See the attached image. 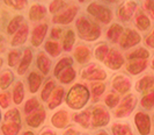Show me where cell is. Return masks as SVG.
<instances>
[{
	"label": "cell",
	"instance_id": "1",
	"mask_svg": "<svg viewBox=\"0 0 154 135\" xmlns=\"http://www.w3.org/2000/svg\"><path fill=\"white\" fill-rule=\"evenodd\" d=\"M89 91L86 85L82 84H74L69 88L67 97H66V104L72 110H81L85 107L86 104L89 100Z\"/></svg>",
	"mask_w": 154,
	"mask_h": 135
},
{
	"label": "cell",
	"instance_id": "2",
	"mask_svg": "<svg viewBox=\"0 0 154 135\" xmlns=\"http://www.w3.org/2000/svg\"><path fill=\"white\" fill-rule=\"evenodd\" d=\"M21 128V115L19 110L12 108L6 112L1 125V133L4 135H17Z\"/></svg>",
	"mask_w": 154,
	"mask_h": 135
},
{
	"label": "cell",
	"instance_id": "3",
	"mask_svg": "<svg viewBox=\"0 0 154 135\" xmlns=\"http://www.w3.org/2000/svg\"><path fill=\"white\" fill-rule=\"evenodd\" d=\"M77 29L81 39L86 41H95L100 37L101 28L96 24L89 21L87 18H79L77 21Z\"/></svg>",
	"mask_w": 154,
	"mask_h": 135
},
{
	"label": "cell",
	"instance_id": "4",
	"mask_svg": "<svg viewBox=\"0 0 154 135\" xmlns=\"http://www.w3.org/2000/svg\"><path fill=\"white\" fill-rule=\"evenodd\" d=\"M110 121V113L102 105H97L92 110V127L99 128L107 126Z\"/></svg>",
	"mask_w": 154,
	"mask_h": 135
},
{
	"label": "cell",
	"instance_id": "5",
	"mask_svg": "<svg viewBox=\"0 0 154 135\" xmlns=\"http://www.w3.org/2000/svg\"><path fill=\"white\" fill-rule=\"evenodd\" d=\"M87 12H88V14H91L94 18H96L102 24H109L111 18H112L111 11L109 8L97 4V2H92L87 7Z\"/></svg>",
	"mask_w": 154,
	"mask_h": 135
},
{
	"label": "cell",
	"instance_id": "6",
	"mask_svg": "<svg viewBox=\"0 0 154 135\" xmlns=\"http://www.w3.org/2000/svg\"><path fill=\"white\" fill-rule=\"evenodd\" d=\"M81 78L89 82H101L107 78V73L97 64L92 63L81 71Z\"/></svg>",
	"mask_w": 154,
	"mask_h": 135
},
{
	"label": "cell",
	"instance_id": "7",
	"mask_svg": "<svg viewBox=\"0 0 154 135\" xmlns=\"http://www.w3.org/2000/svg\"><path fill=\"white\" fill-rule=\"evenodd\" d=\"M137 105V98L134 95H129L124 98L123 100L121 101L118 108L116 110V117L117 118H125L128 115H130L132 111L134 110Z\"/></svg>",
	"mask_w": 154,
	"mask_h": 135
},
{
	"label": "cell",
	"instance_id": "8",
	"mask_svg": "<svg viewBox=\"0 0 154 135\" xmlns=\"http://www.w3.org/2000/svg\"><path fill=\"white\" fill-rule=\"evenodd\" d=\"M134 124L140 135H148L151 133V119L148 114L138 112L134 115Z\"/></svg>",
	"mask_w": 154,
	"mask_h": 135
},
{
	"label": "cell",
	"instance_id": "9",
	"mask_svg": "<svg viewBox=\"0 0 154 135\" xmlns=\"http://www.w3.org/2000/svg\"><path fill=\"white\" fill-rule=\"evenodd\" d=\"M140 40H141V37H140V35L136 31L126 29L122 34L121 39H119V44L124 49H128V48H131L133 46H136V44H138Z\"/></svg>",
	"mask_w": 154,
	"mask_h": 135
},
{
	"label": "cell",
	"instance_id": "10",
	"mask_svg": "<svg viewBox=\"0 0 154 135\" xmlns=\"http://www.w3.org/2000/svg\"><path fill=\"white\" fill-rule=\"evenodd\" d=\"M104 63L110 69L117 70V69H119L123 65L124 58L119 51H117L116 49H110L108 55L106 57V59H104Z\"/></svg>",
	"mask_w": 154,
	"mask_h": 135
},
{
	"label": "cell",
	"instance_id": "11",
	"mask_svg": "<svg viewBox=\"0 0 154 135\" xmlns=\"http://www.w3.org/2000/svg\"><path fill=\"white\" fill-rule=\"evenodd\" d=\"M45 117H46L45 110H44L43 107H38L36 111H34L32 113H30V114L27 117L26 122H27V125H28L29 127L37 128L45 121Z\"/></svg>",
	"mask_w": 154,
	"mask_h": 135
},
{
	"label": "cell",
	"instance_id": "12",
	"mask_svg": "<svg viewBox=\"0 0 154 135\" xmlns=\"http://www.w3.org/2000/svg\"><path fill=\"white\" fill-rule=\"evenodd\" d=\"M112 88L117 93L124 95L130 91L131 88V80L124 75H117L112 79Z\"/></svg>",
	"mask_w": 154,
	"mask_h": 135
},
{
	"label": "cell",
	"instance_id": "13",
	"mask_svg": "<svg viewBox=\"0 0 154 135\" xmlns=\"http://www.w3.org/2000/svg\"><path fill=\"white\" fill-rule=\"evenodd\" d=\"M73 121L85 129L91 128L92 127V107L86 108L82 112L75 113L73 115Z\"/></svg>",
	"mask_w": 154,
	"mask_h": 135
},
{
	"label": "cell",
	"instance_id": "14",
	"mask_svg": "<svg viewBox=\"0 0 154 135\" xmlns=\"http://www.w3.org/2000/svg\"><path fill=\"white\" fill-rule=\"evenodd\" d=\"M51 124L54 128H58V129H64L65 127H67L69 124V112L64 110L56 112L51 117Z\"/></svg>",
	"mask_w": 154,
	"mask_h": 135
},
{
	"label": "cell",
	"instance_id": "15",
	"mask_svg": "<svg viewBox=\"0 0 154 135\" xmlns=\"http://www.w3.org/2000/svg\"><path fill=\"white\" fill-rule=\"evenodd\" d=\"M77 13H78V7L72 6V7H69L67 9H65L60 14L54 16L52 21H54V24H67L73 21V19L75 18Z\"/></svg>",
	"mask_w": 154,
	"mask_h": 135
},
{
	"label": "cell",
	"instance_id": "16",
	"mask_svg": "<svg viewBox=\"0 0 154 135\" xmlns=\"http://www.w3.org/2000/svg\"><path fill=\"white\" fill-rule=\"evenodd\" d=\"M137 8V4L134 1H126L122 4L119 8L117 9V15L121 20L123 21H128L131 19V16L133 15L134 11Z\"/></svg>",
	"mask_w": 154,
	"mask_h": 135
},
{
	"label": "cell",
	"instance_id": "17",
	"mask_svg": "<svg viewBox=\"0 0 154 135\" xmlns=\"http://www.w3.org/2000/svg\"><path fill=\"white\" fill-rule=\"evenodd\" d=\"M48 32V24H42L36 26L34 29H32V34H31V43L34 47H39L41 43L43 42L44 37Z\"/></svg>",
	"mask_w": 154,
	"mask_h": 135
},
{
	"label": "cell",
	"instance_id": "18",
	"mask_svg": "<svg viewBox=\"0 0 154 135\" xmlns=\"http://www.w3.org/2000/svg\"><path fill=\"white\" fill-rule=\"evenodd\" d=\"M136 90L138 92H152L154 91V78L153 76H145L136 84Z\"/></svg>",
	"mask_w": 154,
	"mask_h": 135
},
{
	"label": "cell",
	"instance_id": "19",
	"mask_svg": "<svg viewBox=\"0 0 154 135\" xmlns=\"http://www.w3.org/2000/svg\"><path fill=\"white\" fill-rule=\"evenodd\" d=\"M31 59H32V53H31L30 49H26L24 53H23V56L21 58V62L17 66V73L19 75H24L26 71L28 70V68L30 66Z\"/></svg>",
	"mask_w": 154,
	"mask_h": 135
},
{
	"label": "cell",
	"instance_id": "20",
	"mask_svg": "<svg viewBox=\"0 0 154 135\" xmlns=\"http://www.w3.org/2000/svg\"><path fill=\"white\" fill-rule=\"evenodd\" d=\"M46 14V9L43 5L34 4L29 9V19L31 21H39Z\"/></svg>",
	"mask_w": 154,
	"mask_h": 135
},
{
	"label": "cell",
	"instance_id": "21",
	"mask_svg": "<svg viewBox=\"0 0 154 135\" xmlns=\"http://www.w3.org/2000/svg\"><path fill=\"white\" fill-rule=\"evenodd\" d=\"M147 66V62L145 59H133L130 63H128L126 69L131 75H138L144 71Z\"/></svg>",
	"mask_w": 154,
	"mask_h": 135
},
{
	"label": "cell",
	"instance_id": "22",
	"mask_svg": "<svg viewBox=\"0 0 154 135\" xmlns=\"http://www.w3.org/2000/svg\"><path fill=\"white\" fill-rule=\"evenodd\" d=\"M74 57L78 61V63L85 64L89 62L91 59V50L85 46H79L74 51Z\"/></svg>",
	"mask_w": 154,
	"mask_h": 135
},
{
	"label": "cell",
	"instance_id": "23",
	"mask_svg": "<svg viewBox=\"0 0 154 135\" xmlns=\"http://www.w3.org/2000/svg\"><path fill=\"white\" fill-rule=\"evenodd\" d=\"M27 35H28V26L27 24H22L20 27V29L16 32V34L13 36L12 40V46L13 47H17L23 44L26 40H27Z\"/></svg>",
	"mask_w": 154,
	"mask_h": 135
},
{
	"label": "cell",
	"instance_id": "24",
	"mask_svg": "<svg viewBox=\"0 0 154 135\" xmlns=\"http://www.w3.org/2000/svg\"><path fill=\"white\" fill-rule=\"evenodd\" d=\"M42 77L36 71L30 72L29 77H28V85H29V92L30 93H36L38 91L39 86L42 84Z\"/></svg>",
	"mask_w": 154,
	"mask_h": 135
},
{
	"label": "cell",
	"instance_id": "25",
	"mask_svg": "<svg viewBox=\"0 0 154 135\" xmlns=\"http://www.w3.org/2000/svg\"><path fill=\"white\" fill-rule=\"evenodd\" d=\"M75 76H77L75 70H74L72 66H69V68L64 69V70L57 76V78H58V80H59L62 84H69V83H72V82L74 80Z\"/></svg>",
	"mask_w": 154,
	"mask_h": 135
},
{
	"label": "cell",
	"instance_id": "26",
	"mask_svg": "<svg viewBox=\"0 0 154 135\" xmlns=\"http://www.w3.org/2000/svg\"><path fill=\"white\" fill-rule=\"evenodd\" d=\"M63 98H64V88H57L56 91L52 92V95H51V100H49V105H48L49 108L54 110L56 107H58L63 103Z\"/></svg>",
	"mask_w": 154,
	"mask_h": 135
},
{
	"label": "cell",
	"instance_id": "27",
	"mask_svg": "<svg viewBox=\"0 0 154 135\" xmlns=\"http://www.w3.org/2000/svg\"><path fill=\"white\" fill-rule=\"evenodd\" d=\"M37 68L41 70V72L43 75H48L50 72L51 62L44 53H39L38 56H37Z\"/></svg>",
	"mask_w": 154,
	"mask_h": 135
},
{
	"label": "cell",
	"instance_id": "28",
	"mask_svg": "<svg viewBox=\"0 0 154 135\" xmlns=\"http://www.w3.org/2000/svg\"><path fill=\"white\" fill-rule=\"evenodd\" d=\"M122 34H123V27L119 26L118 24H114L108 29L107 36H108V39L111 41V42L116 43V42L119 41L121 36H122Z\"/></svg>",
	"mask_w": 154,
	"mask_h": 135
},
{
	"label": "cell",
	"instance_id": "29",
	"mask_svg": "<svg viewBox=\"0 0 154 135\" xmlns=\"http://www.w3.org/2000/svg\"><path fill=\"white\" fill-rule=\"evenodd\" d=\"M23 98H24V86H23V83L21 80L16 82L14 88H13V100L14 104L16 105H20L22 103Z\"/></svg>",
	"mask_w": 154,
	"mask_h": 135
},
{
	"label": "cell",
	"instance_id": "30",
	"mask_svg": "<svg viewBox=\"0 0 154 135\" xmlns=\"http://www.w3.org/2000/svg\"><path fill=\"white\" fill-rule=\"evenodd\" d=\"M112 135H129L131 134V127L128 124H114L111 128Z\"/></svg>",
	"mask_w": 154,
	"mask_h": 135
},
{
	"label": "cell",
	"instance_id": "31",
	"mask_svg": "<svg viewBox=\"0 0 154 135\" xmlns=\"http://www.w3.org/2000/svg\"><path fill=\"white\" fill-rule=\"evenodd\" d=\"M22 22H23V16L22 15L14 16V18L9 21V24H8L7 33L12 35V34H14L15 32H17V31L20 29V27L22 26Z\"/></svg>",
	"mask_w": 154,
	"mask_h": 135
},
{
	"label": "cell",
	"instance_id": "32",
	"mask_svg": "<svg viewBox=\"0 0 154 135\" xmlns=\"http://www.w3.org/2000/svg\"><path fill=\"white\" fill-rule=\"evenodd\" d=\"M54 88H56L54 82L52 79H49L45 83V85L43 86V90H42V93H41L42 100L49 101V98H50V95H52V91H54Z\"/></svg>",
	"mask_w": 154,
	"mask_h": 135
},
{
	"label": "cell",
	"instance_id": "33",
	"mask_svg": "<svg viewBox=\"0 0 154 135\" xmlns=\"http://www.w3.org/2000/svg\"><path fill=\"white\" fill-rule=\"evenodd\" d=\"M13 73L12 71H9V70H6V71H4L1 73V76H0V88L1 90H6L11 86V84H12V82H13Z\"/></svg>",
	"mask_w": 154,
	"mask_h": 135
},
{
	"label": "cell",
	"instance_id": "34",
	"mask_svg": "<svg viewBox=\"0 0 154 135\" xmlns=\"http://www.w3.org/2000/svg\"><path fill=\"white\" fill-rule=\"evenodd\" d=\"M136 24H137V27L140 31H146L151 26V21L144 13L139 12L137 14V18H136Z\"/></svg>",
	"mask_w": 154,
	"mask_h": 135
},
{
	"label": "cell",
	"instance_id": "35",
	"mask_svg": "<svg viewBox=\"0 0 154 135\" xmlns=\"http://www.w3.org/2000/svg\"><path fill=\"white\" fill-rule=\"evenodd\" d=\"M74 41H75V34L73 31H67L65 36H64V42H63V47H64V50L66 51H69L72 48H73V44H74Z\"/></svg>",
	"mask_w": 154,
	"mask_h": 135
},
{
	"label": "cell",
	"instance_id": "36",
	"mask_svg": "<svg viewBox=\"0 0 154 135\" xmlns=\"http://www.w3.org/2000/svg\"><path fill=\"white\" fill-rule=\"evenodd\" d=\"M72 63H73V59H72L71 57H64V58H62V59L57 63L56 68H54V76L57 77V76H58V75H59L64 69H66V68L71 66Z\"/></svg>",
	"mask_w": 154,
	"mask_h": 135
},
{
	"label": "cell",
	"instance_id": "37",
	"mask_svg": "<svg viewBox=\"0 0 154 135\" xmlns=\"http://www.w3.org/2000/svg\"><path fill=\"white\" fill-rule=\"evenodd\" d=\"M106 91V85L101 82H94L92 83V95L94 97V101H97V98L103 95Z\"/></svg>",
	"mask_w": 154,
	"mask_h": 135
},
{
	"label": "cell",
	"instance_id": "38",
	"mask_svg": "<svg viewBox=\"0 0 154 135\" xmlns=\"http://www.w3.org/2000/svg\"><path fill=\"white\" fill-rule=\"evenodd\" d=\"M148 56H149V53L147 51L146 49L139 48L137 50L128 54V58L131 59V61H133V59H146V58H148Z\"/></svg>",
	"mask_w": 154,
	"mask_h": 135
},
{
	"label": "cell",
	"instance_id": "39",
	"mask_svg": "<svg viewBox=\"0 0 154 135\" xmlns=\"http://www.w3.org/2000/svg\"><path fill=\"white\" fill-rule=\"evenodd\" d=\"M94 53H95V57L99 61H104L109 53V48L106 43H100L97 47L95 48V51Z\"/></svg>",
	"mask_w": 154,
	"mask_h": 135
},
{
	"label": "cell",
	"instance_id": "40",
	"mask_svg": "<svg viewBox=\"0 0 154 135\" xmlns=\"http://www.w3.org/2000/svg\"><path fill=\"white\" fill-rule=\"evenodd\" d=\"M45 50L48 51V54H50L51 56H56L59 55V53H60V47H59V44L57 43V42H54V41H48L45 43Z\"/></svg>",
	"mask_w": 154,
	"mask_h": 135
},
{
	"label": "cell",
	"instance_id": "41",
	"mask_svg": "<svg viewBox=\"0 0 154 135\" xmlns=\"http://www.w3.org/2000/svg\"><path fill=\"white\" fill-rule=\"evenodd\" d=\"M141 106L146 110H152L154 107V91L148 92L147 95H145L141 99Z\"/></svg>",
	"mask_w": 154,
	"mask_h": 135
},
{
	"label": "cell",
	"instance_id": "42",
	"mask_svg": "<svg viewBox=\"0 0 154 135\" xmlns=\"http://www.w3.org/2000/svg\"><path fill=\"white\" fill-rule=\"evenodd\" d=\"M38 107H39V103L38 100H37V98L32 97L29 100H27V103L24 105V113L26 114H30L34 111H36Z\"/></svg>",
	"mask_w": 154,
	"mask_h": 135
},
{
	"label": "cell",
	"instance_id": "43",
	"mask_svg": "<svg viewBox=\"0 0 154 135\" xmlns=\"http://www.w3.org/2000/svg\"><path fill=\"white\" fill-rule=\"evenodd\" d=\"M104 103H106V105L108 106L109 108H114V107H116V106L119 104V95H117V93L111 92V93H109V95L106 97Z\"/></svg>",
	"mask_w": 154,
	"mask_h": 135
},
{
	"label": "cell",
	"instance_id": "44",
	"mask_svg": "<svg viewBox=\"0 0 154 135\" xmlns=\"http://www.w3.org/2000/svg\"><path fill=\"white\" fill-rule=\"evenodd\" d=\"M4 1L6 5L15 9H23L28 2V0H4Z\"/></svg>",
	"mask_w": 154,
	"mask_h": 135
},
{
	"label": "cell",
	"instance_id": "45",
	"mask_svg": "<svg viewBox=\"0 0 154 135\" xmlns=\"http://www.w3.org/2000/svg\"><path fill=\"white\" fill-rule=\"evenodd\" d=\"M20 57H21L20 51H17V50L11 51V53L8 54V65L12 66V68L15 66L16 63H19V61H20Z\"/></svg>",
	"mask_w": 154,
	"mask_h": 135
},
{
	"label": "cell",
	"instance_id": "46",
	"mask_svg": "<svg viewBox=\"0 0 154 135\" xmlns=\"http://www.w3.org/2000/svg\"><path fill=\"white\" fill-rule=\"evenodd\" d=\"M65 7V2H64V0H54L51 4H50V6H49V11H50V13H57V12H59L60 9Z\"/></svg>",
	"mask_w": 154,
	"mask_h": 135
},
{
	"label": "cell",
	"instance_id": "47",
	"mask_svg": "<svg viewBox=\"0 0 154 135\" xmlns=\"http://www.w3.org/2000/svg\"><path fill=\"white\" fill-rule=\"evenodd\" d=\"M11 104V97H9V93H0V107L2 108H7Z\"/></svg>",
	"mask_w": 154,
	"mask_h": 135
},
{
	"label": "cell",
	"instance_id": "48",
	"mask_svg": "<svg viewBox=\"0 0 154 135\" xmlns=\"http://www.w3.org/2000/svg\"><path fill=\"white\" fill-rule=\"evenodd\" d=\"M144 7L147 12L154 18V0H145L144 2Z\"/></svg>",
	"mask_w": 154,
	"mask_h": 135
},
{
	"label": "cell",
	"instance_id": "49",
	"mask_svg": "<svg viewBox=\"0 0 154 135\" xmlns=\"http://www.w3.org/2000/svg\"><path fill=\"white\" fill-rule=\"evenodd\" d=\"M63 31L60 28H54L52 31H51V37L52 39H59L60 37V35H62Z\"/></svg>",
	"mask_w": 154,
	"mask_h": 135
},
{
	"label": "cell",
	"instance_id": "50",
	"mask_svg": "<svg viewBox=\"0 0 154 135\" xmlns=\"http://www.w3.org/2000/svg\"><path fill=\"white\" fill-rule=\"evenodd\" d=\"M146 44L148 47L154 48V29H153V32L149 34V36L146 37Z\"/></svg>",
	"mask_w": 154,
	"mask_h": 135
},
{
	"label": "cell",
	"instance_id": "51",
	"mask_svg": "<svg viewBox=\"0 0 154 135\" xmlns=\"http://www.w3.org/2000/svg\"><path fill=\"white\" fill-rule=\"evenodd\" d=\"M63 135H80V133L78 132L77 129H74L73 127H69V128H66V130L64 132Z\"/></svg>",
	"mask_w": 154,
	"mask_h": 135
},
{
	"label": "cell",
	"instance_id": "52",
	"mask_svg": "<svg viewBox=\"0 0 154 135\" xmlns=\"http://www.w3.org/2000/svg\"><path fill=\"white\" fill-rule=\"evenodd\" d=\"M39 135H57V134L54 133V130H51L50 128L45 127V129H44V130H43V132H42V133H41Z\"/></svg>",
	"mask_w": 154,
	"mask_h": 135
},
{
	"label": "cell",
	"instance_id": "53",
	"mask_svg": "<svg viewBox=\"0 0 154 135\" xmlns=\"http://www.w3.org/2000/svg\"><path fill=\"white\" fill-rule=\"evenodd\" d=\"M4 49H5V39L0 35V53L4 51Z\"/></svg>",
	"mask_w": 154,
	"mask_h": 135
},
{
	"label": "cell",
	"instance_id": "54",
	"mask_svg": "<svg viewBox=\"0 0 154 135\" xmlns=\"http://www.w3.org/2000/svg\"><path fill=\"white\" fill-rule=\"evenodd\" d=\"M22 135H35L34 134V132H31V130H26V132H23Z\"/></svg>",
	"mask_w": 154,
	"mask_h": 135
},
{
	"label": "cell",
	"instance_id": "55",
	"mask_svg": "<svg viewBox=\"0 0 154 135\" xmlns=\"http://www.w3.org/2000/svg\"><path fill=\"white\" fill-rule=\"evenodd\" d=\"M95 135H109V134L106 132V130H100V132H97Z\"/></svg>",
	"mask_w": 154,
	"mask_h": 135
},
{
	"label": "cell",
	"instance_id": "56",
	"mask_svg": "<svg viewBox=\"0 0 154 135\" xmlns=\"http://www.w3.org/2000/svg\"><path fill=\"white\" fill-rule=\"evenodd\" d=\"M104 1H108V2H117L118 0H104Z\"/></svg>",
	"mask_w": 154,
	"mask_h": 135
},
{
	"label": "cell",
	"instance_id": "57",
	"mask_svg": "<svg viewBox=\"0 0 154 135\" xmlns=\"http://www.w3.org/2000/svg\"><path fill=\"white\" fill-rule=\"evenodd\" d=\"M2 66V58H0V68Z\"/></svg>",
	"mask_w": 154,
	"mask_h": 135
},
{
	"label": "cell",
	"instance_id": "58",
	"mask_svg": "<svg viewBox=\"0 0 154 135\" xmlns=\"http://www.w3.org/2000/svg\"><path fill=\"white\" fill-rule=\"evenodd\" d=\"M152 68L154 69V58H153V62H152Z\"/></svg>",
	"mask_w": 154,
	"mask_h": 135
},
{
	"label": "cell",
	"instance_id": "59",
	"mask_svg": "<svg viewBox=\"0 0 154 135\" xmlns=\"http://www.w3.org/2000/svg\"><path fill=\"white\" fill-rule=\"evenodd\" d=\"M79 1H80V2H85L86 0H79Z\"/></svg>",
	"mask_w": 154,
	"mask_h": 135
},
{
	"label": "cell",
	"instance_id": "60",
	"mask_svg": "<svg viewBox=\"0 0 154 135\" xmlns=\"http://www.w3.org/2000/svg\"><path fill=\"white\" fill-rule=\"evenodd\" d=\"M0 120H1V113H0Z\"/></svg>",
	"mask_w": 154,
	"mask_h": 135
},
{
	"label": "cell",
	"instance_id": "61",
	"mask_svg": "<svg viewBox=\"0 0 154 135\" xmlns=\"http://www.w3.org/2000/svg\"><path fill=\"white\" fill-rule=\"evenodd\" d=\"M82 135H88V134H82Z\"/></svg>",
	"mask_w": 154,
	"mask_h": 135
},
{
	"label": "cell",
	"instance_id": "62",
	"mask_svg": "<svg viewBox=\"0 0 154 135\" xmlns=\"http://www.w3.org/2000/svg\"><path fill=\"white\" fill-rule=\"evenodd\" d=\"M129 135H133V134H132V133H131V134H129Z\"/></svg>",
	"mask_w": 154,
	"mask_h": 135
}]
</instances>
